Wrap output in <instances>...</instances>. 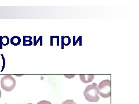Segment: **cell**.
Listing matches in <instances>:
<instances>
[{
	"label": "cell",
	"mask_w": 139,
	"mask_h": 104,
	"mask_svg": "<svg viewBox=\"0 0 139 104\" xmlns=\"http://www.w3.org/2000/svg\"><path fill=\"white\" fill-rule=\"evenodd\" d=\"M70 42H71V40H70V38H68L67 40H65L63 37H62V45H65V46H67L70 44Z\"/></svg>",
	"instance_id": "ba28073f"
},
{
	"label": "cell",
	"mask_w": 139,
	"mask_h": 104,
	"mask_svg": "<svg viewBox=\"0 0 139 104\" xmlns=\"http://www.w3.org/2000/svg\"><path fill=\"white\" fill-rule=\"evenodd\" d=\"M1 87L6 91H11L16 86V80L11 75H6L3 76L1 80Z\"/></svg>",
	"instance_id": "3957f363"
},
{
	"label": "cell",
	"mask_w": 139,
	"mask_h": 104,
	"mask_svg": "<svg viewBox=\"0 0 139 104\" xmlns=\"http://www.w3.org/2000/svg\"><path fill=\"white\" fill-rule=\"evenodd\" d=\"M100 96L103 98H109L111 96V82L109 80H103L97 86Z\"/></svg>",
	"instance_id": "7a4b0ae2"
},
{
	"label": "cell",
	"mask_w": 139,
	"mask_h": 104,
	"mask_svg": "<svg viewBox=\"0 0 139 104\" xmlns=\"http://www.w3.org/2000/svg\"><path fill=\"white\" fill-rule=\"evenodd\" d=\"M37 104H52V103L48 101L43 100V101H41L38 102Z\"/></svg>",
	"instance_id": "30bf717a"
},
{
	"label": "cell",
	"mask_w": 139,
	"mask_h": 104,
	"mask_svg": "<svg viewBox=\"0 0 139 104\" xmlns=\"http://www.w3.org/2000/svg\"><path fill=\"white\" fill-rule=\"evenodd\" d=\"M1 91L0 90V98H1Z\"/></svg>",
	"instance_id": "7c38bea8"
},
{
	"label": "cell",
	"mask_w": 139,
	"mask_h": 104,
	"mask_svg": "<svg viewBox=\"0 0 139 104\" xmlns=\"http://www.w3.org/2000/svg\"><path fill=\"white\" fill-rule=\"evenodd\" d=\"M1 57H2V60H3V66H2V69H1V71H3V70L4 69L5 65V57H4V56H3V54H1Z\"/></svg>",
	"instance_id": "8fae6325"
},
{
	"label": "cell",
	"mask_w": 139,
	"mask_h": 104,
	"mask_svg": "<svg viewBox=\"0 0 139 104\" xmlns=\"http://www.w3.org/2000/svg\"><path fill=\"white\" fill-rule=\"evenodd\" d=\"M32 37L30 36L23 37V45L24 46H31L32 45Z\"/></svg>",
	"instance_id": "52a82bcc"
},
{
	"label": "cell",
	"mask_w": 139,
	"mask_h": 104,
	"mask_svg": "<svg viewBox=\"0 0 139 104\" xmlns=\"http://www.w3.org/2000/svg\"><path fill=\"white\" fill-rule=\"evenodd\" d=\"M62 104H77L73 100H67L64 101Z\"/></svg>",
	"instance_id": "9c48e42d"
},
{
	"label": "cell",
	"mask_w": 139,
	"mask_h": 104,
	"mask_svg": "<svg viewBox=\"0 0 139 104\" xmlns=\"http://www.w3.org/2000/svg\"><path fill=\"white\" fill-rule=\"evenodd\" d=\"M79 78L84 83H88L92 82L93 80L94 79V75L92 74L85 75V74H82L79 75Z\"/></svg>",
	"instance_id": "277c9868"
},
{
	"label": "cell",
	"mask_w": 139,
	"mask_h": 104,
	"mask_svg": "<svg viewBox=\"0 0 139 104\" xmlns=\"http://www.w3.org/2000/svg\"><path fill=\"white\" fill-rule=\"evenodd\" d=\"M9 43V38L7 36H0V49H2V46H6Z\"/></svg>",
	"instance_id": "5b68a950"
},
{
	"label": "cell",
	"mask_w": 139,
	"mask_h": 104,
	"mask_svg": "<svg viewBox=\"0 0 139 104\" xmlns=\"http://www.w3.org/2000/svg\"><path fill=\"white\" fill-rule=\"evenodd\" d=\"M10 42L11 43L12 45H14V46H17V45H20V43H21V39L20 37L17 36H14L11 38Z\"/></svg>",
	"instance_id": "8992f818"
},
{
	"label": "cell",
	"mask_w": 139,
	"mask_h": 104,
	"mask_svg": "<svg viewBox=\"0 0 139 104\" xmlns=\"http://www.w3.org/2000/svg\"><path fill=\"white\" fill-rule=\"evenodd\" d=\"M31 104V103H29V104Z\"/></svg>",
	"instance_id": "4fadbf2b"
},
{
	"label": "cell",
	"mask_w": 139,
	"mask_h": 104,
	"mask_svg": "<svg viewBox=\"0 0 139 104\" xmlns=\"http://www.w3.org/2000/svg\"><path fill=\"white\" fill-rule=\"evenodd\" d=\"M97 84L93 83L92 84L88 86L83 91V95L86 100L89 102H97L100 100Z\"/></svg>",
	"instance_id": "6da1fadb"
}]
</instances>
